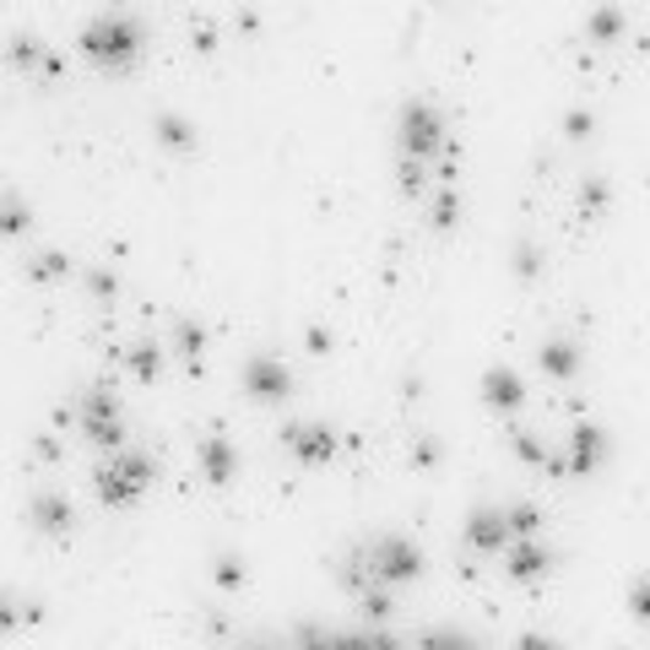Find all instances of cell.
Here are the masks:
<instances>
[{
    "label": "cell",
    "mask_w": 650,
    "mask_h": 650,
    "mask_svg": "<svg viewBox=\"0 0 650 650\" xmlns=\"http://www.w3.org/2000/svg\"><path fill=\"white\" fill-rule=\"evenodd\" d=\"M82 55H87L93 65H104L109 76L131 71L136 55H142V22L125 16V11H104V16H93V22L82 27Z\"/></svg>",
    "instance_id": "1"
},
{
    "label": "cell",
    "mask_w": 650,
    "mask_h": 650,
    "mask_svg": "<svg viewBox=\"0 0 650 650\" xmlns=\"http://www.w3.org/2000/svg\"><path fill=\"white\" fill-rule=\"evenodd\" d=\"M76 434L98 450H125V418H120V396L109 380H93L76 390Z\"/></svg>",
    "instance_id": "2"
},
{
    "label": "cell",
    "mask_w": 650,
    "mask_h": 650,
    "mask_svg": "<svg viewBox=\"0 0 650 650\" xmlns=\"http://www.w3.org/2000/svg\"><path fill=\"white\" fill-rule=\"evenodd\" d=\"M153 478H158L153 456H142V450H109V461L98 467L93 488H98V498H104L109 509H131V504L153 488Z\"/></svg>",
    "instance_id": "3"
},
{
    "label": "cell",
    "mask_w": 650,
    "mask_h": 650,
    "mask_svg": "<svg viewBox=\"0 0 650 650\" xmlns=\"http://www.w3.org/2000/svg\"><path fill=\"white\" fill-rule=\"evenodd\" d=\"M396 142H401V158L434 162L445 147H450L445 115H440L429 98H407V104H401V120H396Z\"/></svg>",
    "instance_id": "4"
},
{
    "label": "cell",
    "mask_w": 650,
    "mask_h": 650,
    "mask_svg": "<svg viewBox=\"0 0 650 650\" xmlns=\"http://www.w3.org/2000/svg\"><path fill=\"white\" fill-rule=\"evenodd\" d=\"M363 558H369V575H374V586H412L418 575H423V553L407 542V537H374L369 547H363Z\"/></svg>",
    "instance_id": "5"
},
{
    "label": "cell",
    "mask_w": 650,
    "mask_h": 650,
    "mask_svg": "<svg viewBox=\"0 0 650 650\" xmlns=\"http://www.w3.org/2000/svg\"><path fill=\"white\" fill-rule=\"evenodd\" d=\"M336 429H325V423H288L282 429V450L299 461V467H325L330 456H336Z\"/></svg>",
    "instance_id": "6"
},
{
    "label": "cell",
    "mask_w": 650,
    "mask_h": 650,
    "mask_svg": "<svg viewBox=\"0 0 650 650\" xmlns=\"http://www.w3.org/2000/svg\"><path fill=\"white\" fill-rule=\"evenodd\" d=\"M244 390L255 401H282V396H293V369L282 358H272V352H255L244 363Z\"/></svg>",
    "instance_id": "7"
},
{
    "label": "cell",
    "mask_w": 650,
    "mask_h": 650,
    "mask_svg": "<svg viewBox=\"0 0 650 650\" xmlns=\"http://www.w3.org/2000/svg\"><path fill=\"white\" fill-rule=\"evenodd\" d=\"M547 569H553V553H547L542 537H515V542L504 547V575H509V580L531 586V580H542Z\"/></svg>",
    "instance_id": "8"
},
{
    "label": "cell",
    "mask_w": 650,
    "mask_h": 650,
    "mask_svg": "<svg viewBox=\"0 0 650 650\" xmlns=\"http://www.w3.org/2000/svg\"><path fill=\"white\" fill-rule=\"evenodd\" d=\"M467 547L472 553H504L509 547V526H504V509L498 504H478L467 515Z\"/></svg>",
    "instance_id": "9"
},
{
    "label": "cell",
    "mask_w": 650,
    "mask_h": 650,
    "mask_svg": "<svg viewBox=\"0 0 650 650\" xmlns=\"http://www.w3.org/2000/svg\"><path fill=\"white\" fill-rule=\"evenodd\" d=\"M564 461H569V478H591V472L607 461V434H602L597 423H580V429L569 434Z\"/></svg>",
    "instance_id": "10"
},
{
    "label": "cell",
    "mask_w": 650,
    "mask_h": 650,
    "mask_svg": "<svg viewBox=\"0 0 650 650\" xmlns=\"http://www.w3.org/2000/svg\"><path fill=\"white\" fill-rule=\"evenodd\" d=\"M71 520H76V509H71L65 493H33V498H27V526H33L38 537H65Z\"/></svg>",
    "instance_id": "11"
},
{
    "label": "cell",
    "mask_w": 650,
    "mask_h": 650,
    "mask_svg": "<svg viewBox=\"0 0 650 650\" xmlns=\"http://www.w3.org/2000/svg\"><path fill=\"white\" fill-rule=\"evenodd\" d=\"M195 467H201V478L206 483H233L239 478V450L222 440V434H206V440H195Z\"/></svg>",
    "instance_id": "12"
},
{
    "label": "cell",
    "mask_w": 650,
    "mask_h": 650,
    "mask_svg": "<svg viewBox=\"0 0 650 650\" xmlns=\"http://www.w3.org/2000/svg\"><path fill=\"white\" fill-rule=\"evenodd\" d=\"M109 358L120 363V369H131V380H158L162 374V347L158 341H125V347H109Z\"/></svg>",
    "instance_id": "13"
},
{
    "label": "cell",
    "mask_w": 650,
    "mask_h": 650,
    "mask_svg": "<svg viewBox=\"0 0 650 650\" xmlns=\"http://www.w3.org/2000/svg\"><path fill=\"white\" fill-rule=\"evenodd\" d=\"M483 401L493 407V412H515L520 401H526V385H520V374L515 369H488L483 374Z\"/></svg>",
    "instance_id": "14"
},
{
    "label": "cell",
    "mask_w": 650,
    "mask_h": 650,
    "mask_svg": "<svg viewBox=\"0 0 650 650\" xmlns=\"http://www.w3.org/2000/svg\"><path fill=\"white\" fill-rule=\"evenodd\" d=\"M537 363H542L547 380H575V374H580V347H575L569 336H558V341L537 347Z\"/></svg>",
    "instance_id": "15"
},
{
    "label": "cell",
    "mask_w": 650,
    "mask_h": 650,
    "mask_svg": "<svg viewBox=\"0 0 650 650\" xmlns=\"http://www.w3.org/2000/svg\"><path fill=\"white\" fill-rule=\"evenodd\" d=\"M71 272H76V261L65 250H38L33 261H22V277L27 282H65Z\"/></svg>",
    "instance_id": "16"
},
{
    "label": "cell",
    "mask_w": 650,
    "mask_h": 650,
    "mask_svg": "<svg viewBox=\"0 0 650 650\" xmlns=\"http://www.w3.org/2000/svg\"><path fill=\"white\" fill-rule=\"evenodd\" d=\"M5 55H11V65H16V71L38 76V71H44V60H49V44H44V38H33V33H16V38L5 44Z\"/></svg>",
    "instance_id": "17"
},
{
    "label": "cell",
    "mask_w": 650,
    "mask_h": 650,
    "mask_svg": "<svg viewBox=\"0 0 650 650\" xmlns=\"http://www.w3.org/2000/svg\"><path fill=\"white\" fill-rule=\"evenodd\" d=\"M38 618H44L38 602H22L16 591H0V635H16V629H27V624H38Z\"/></svg>",
    "instance_id": "18"
},
{
    "label": "cell",
    "mask_w": 650,
    "mask_h": 650,
    "mask_svg": "<svg viewBox=\"0 0 650 650\" xmlns=\"http://www.w3.org/2000/svg\"><path fill=\"white\" fill-rule=\"evenodd\" d=\"M429 222H434L440 233L461 222V190H456V184H434V195H429Z\"/></svg>",
    "instance_id": "19"
},
{
    "label": "cell",
    "mask_w": 650,
    "mask_h": 650,
    "mask_svg": "<svg viewBox=\"0 0 650 650\" xmlns=\"http://www.w3.org/2000/svg\"><path fill=\"white\" fill-rule=\"evenodd\" d=\"M33 228V206L11 190H0V239H22Z\"/></svg>",
    "instance_id": "20"
},
{
    "label": "cell",
    "mask_w": 650,
    "mask_h": 650,
    "mask_svg": "<svg viewBox=\"0 0 650 650\" xmlns=\"http://www.w3.org/2000/svg\"><path fill=\"white\" fill-rule=\"evenodd\" d=\"M158 142L168 147V153H195V125L190 120H179V115H158Z\"/></svg>",
    "instance_id": "21"
},
{
    "label": "cell",
    "mask_w": 650,
    "mask_h": 650,
    "mask_svg": "<svg viewBox=\"0 0 650 650\" xmlns=\"http://www.w3.org/2000/svg\"><path fill=\"white\" fill-rule=\"evenodd\" d=\"M201 347H206V325H195V321L173 325V352H179L190 369H201Z\"/></svg>",
    "instance_id": "22"
},
{
    "label": "cell",
    "mask_w": 650,
    "mask_h": 650,
    "mask_svg": "<svg viewBox=\"0 0 650 650\" xmlns=\"http://www.w3.org/2000/svg\"><path fill=\"white\" fill-rule=\"evenodd\" d=\"M618 33H624V11H618V5H602V11L586 16V38H591V44H613Z\"/></svg>",
    "instance_id": "23"
},
{
    "label": "cell",
    "mask_w": 650,
    "mask_h": 650,
    "mask_svg": "<svg viewBox=\"0 0 650 650\" xmlns=\"http://www.w3.org/2000/svg\"><path fill=\"white\" fill-rule=\"evenodd\" d=\"M429 162H418V158H401V168H396V184H401V195H412V201H423L429 195Z\"/></svg>",
    "instance_id": "24"
},
{
    "label": "cell",
    "mask_w": 650,
    "mask_h": 650,
    "mask_svg": "<svg viewBox=\"0 0 650 650\" xmlns=\"http://www.w3.org/2000/svg\"><path fill=\"white\" fill-rule=\"evenodd\" d=\"M504 526H509V542H515V537H542L537 504H509V509H504Z\"/></svg>",
    "instance_id": "25"
},
{
    "label": "cell",
    "mask_w": 650,
    "mask_h": 650,
    "mask_svg": "<svg viewBox=\"0 0 650 650\" xmlns=\"http://www.w3.org/2000/svg\"><path fill=\"white\" fill-rule=\"evenodd\" d=\"M358 607H363V618L380 629V624L390 618V607H396V602H390V591H385V586H369V591H358Z\"/></svg>",
    "instance_id": "26"
},
{
    "label": "cell",
    "mask_w": 650,
    "mask_h": 650,
    "mask_svg": "<svg viewBox=\"0 0 650 650\" xmlns=\"http://www.w3.org/2000/svg\"><path fill=\"white\" fill-rule=\"evenodd\" d=\"M509 450H515L526 467H542V456H547V445H542L531 429H509Z\"/></svg>",
    "instance_id": "27"
},
{
    "label": "cell",
    "mask_w": 650,
    "mask_h": 650,
    "mask_svg": "<svg viewBox=\"0 0 650 650\" xmlns=\"http://www.w3.org/2000/svg\"><path fill=\"white\" fill-rule=\"evenodd\" d=\"M607 195H613L607 179H586V184H580V217H602V212H607Z\"/></svg>",
    "instance_id": "28"
},
{
    "label": "cell",
    "mask_w": 650,
    "mask_h": 650,
    "mask_svg": "<svg viewBox=\"0 0 650 650\" xmlns=\"http://www.w3.org/2000/svg\"><path fill=\"white\" fill-rule=\"evenodd\" d=\"M212 580H217L222 591H239V586H244V558H233V553H222V558L212 564Z\"/></svg>",
    "instance_id": "29"
},
{
    "label": "cell",
    "mask_w": 650,
    "mask_h": 650,
    "mask_svg": "<svg viewBox=\"0 0 650 650\" xmlns=\"http://www.w3.org/2000/svg\"><path fill=\"white\" fill-rule=\"evenodd\" d=\"M418 650H478L461 629H429L423 640H418Z\"/></svg>",
    "instance_id": "30"
},
{
    "label": "cell",
    "mask_w": 650,
    "mask_h": 650,
    "mask_svg": "<svg viewBox=\"0 0 650 650\" xmlns=\"http://www.w3.org/2000/svg\"><path fill=\"white\" fill-rule=\"evenodd\" d=\"M537 272H542V250H537L531 239H520V244H515V277H526V282H531Z\"/></svg>",
    "instance_id": "31"
},
{
    "label": "cell",
    "mask_w": 650,
    "mask_h": 650,
    "mask_svg": "<svg viewBox=\"0 0 650 650\" xmlns=\"http://www.w3.org/2000/svg\"><path fill=\"white\" fill-rule=\"evenodd\" d=\"M87 293H93V299H115V293H120V277H115L109 266H93V272H87Z\"/></svg>",
    "instance_id": "32"
},
{
    "label": "cell",
    "mask_w": 650,
    "mask_h": 650,
    "mask_svg": "<svg viewBox=\"0 0 650 650\" xmlns=\"http://www.w3.org/2000/svg\"><path fill=\"white\" fill-rule=\"evenodd\" d=\"M412 467H418V472H434V467H440V440H429V434L412 440Z\"/></svg>",
    "instance_id": "33"
},
{
    "label": "cell",
    "mask_w": 650,
    "mask_h": 650,
    "mask_svg": "<svg viewBox=\"0 0 650 650\" xmlns=\"http://www.w3.org/2000/svg\"><path fill=\"white\" fill-rule=\"evenodd\" d=\"M629 613H635V618H646V624H650V575H640V580L629 586Z\"/></svg>",
    "instance_id": "34"
},
{
    "label": "cell",
    "mask_w": 650,
    "mask_h": 650,
    "mask_svg": "<svg viewBox=\"0 0 650 650\" xmlns=\"http://www.w3.org/2000/svg\"><path fill=\"white\" fill-rule=\"evenodd\" d=\"M358 640H363V650H407L396 635H385V629H363Z\"/></svg>",
    "instance_id": "35"
},
{
    "label": "cell",
    "mask_w": 650,
    "mask_h": 650,
    "mask_svg": "<svg viewBox=\"0 0 650 650\" xmlns=\"http://www.w3.org/2000/svg\"><path fill=\"white\" fill-rule=\"evenodd\" d=\"M591 125H597V120H591L586 109H569V115H564V131H569L575 142H580V136H591Z\"/></svg>",
    "instance_id": "36"
},
{
    "label": "cell",
    "mask_w": 650,
    "mask_h": 650,
    "mask_svg": "<svg viewBox=\"0 0 650 650\" xmlns=\"http://www.w3.org/2000/svg\"><path fill=\"white\" fill-rule=\"evenodd\" d=\"M60 456H65V450H60L55 434H38V440H33V461H60Z\"/></svg>",
    "instance_id": "37"
},
{
    "label": "cell",
    "mask_w": 650,
    "mask_h": 650,
    "mask_svg": "<svg viewBox=\"0 0 650 650\" xmlns=\"http://www.w3.org/2000/svg\"><path fill=\"white\" fill-rule=\"evenodd\" d=\"M190 33H195V49H217V27H212L206 16H201V22H195Z\"/></svg>",
    "instance_id": "38"
},
{
    "label": "cell",
    "mask_w": 650,
    "mask_h": 650,
    "mask_svg": "<svg viewBox=\"0 0 650 650\" xmlns=\"http://www.w3.org/2000/svg\"><path fill=\"white\" fill-rule=\"evenodd\" d=\"M520 650H564V646L547 640V635H520Z\"/></svg>",
    "instance_id": "39"
},
{
    "label": "cell",
    "mask_w": 650,
    "mask_h": 650,
    "mask_svg": "<svg viewBox=\"0 0 650 650\" xmlns=\"http://www.w3.org/2000/svg\"><path fill=\"white\" fill-rule=\"evenodd\" d=\"M330 347V330H321V325H310V352H325Z\"/></svg>",
    "instance_id": "40"
},
{
    "label": "cell",
    "mask_w": 650,
    "mask_h": 650,
    "mask_svg": "<svg viewBox=\"0 0 650 650\" xmlns=\"http://www.w3.org/2000/svg\"><path fill=\"white\" fill-rule=\"evenodd\" d=\"M239 650H277L272 640H250V646H239Z\"/></svg>",
    "instance_id": "41"
}]
</instances>
